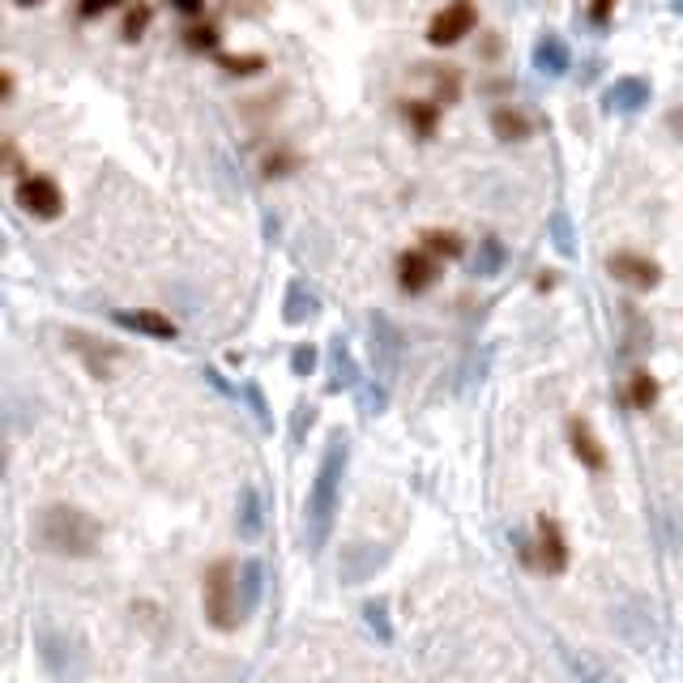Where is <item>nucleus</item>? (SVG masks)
Listing matches in <instances>:
<instances>
[{"mask_svg": "<svg viewBox=\"0 0 683 683\" xmlns=\"http://www.w3.org/2000/svg\"><path fill=\"white\" fill-rule=\"evenodd\" d=\"M346 461H351V440L346 431H333L317 466V479L303 500V543L308 552L321 555L333 534V517H338V500H342V479H346Z\"/></svg>", "mask_w": 683, "mask_h": 683, "instance_id": "f257e3e1", "label": "nucleus"}, {"mask_svg": "<svg viewBox=\"0 0 683 683\" xmlns=\"http://www.w3.org/2000/svg\"><path fill=\"white\" fill-rule=\"evenodd\" d=\"M39 552L61 555V559H90L103 543V525L77 504H47L34 513L31 525Z\"/></svg>", "mask_w": 683, "mask_h": 683, "instance_id": "f03ea898", "label": "nucleus"}, {"mask_svg": "<svg viewBox=\"0 0 683 683\" xmlns=\"http://www.w3.org/2000/svg\"><path fill=\"white\" fill-rule=\"evenodd\" d=\"M201 616L223 637H231L244 623V611H239V564L227 559V555L214 559L201 573Z\"/></svg>", "mask_w": 683, "mask_h": 683, "instance_id": "7ed1b4c3", "label": "nucleus"}, {"mask_svg": "<svg viewBox=\"0 0 683 683\" xmlns=\"http://www.w3.org/2000/svg\"><path fill=\"white\" fill-rule=\"evenodd\" d=\"M34 650H39L43 671L61 683H77L90 671V645H86L77 632H68V628L43 623V628L34 632Z\"/></svg>", "mask_w": 683, "mask_h": 683, "instance_id": "20e7f679", "label": "nucleus"}, {"mask_svg": "<svg viewBox=\"0 0 683 683\" xmlns=\"http://www.w3.org/2000/svg\"><path fill=\"white\" fill-rule=\"evenodd\" d=\"M611 628H616V637L628 650L645 653L658 641V607L650 598H628L611 611Z\"/></svg>", "mask_w": 683, "mask_h": 683, "instance_id": "39448f33", "label": "nucleus"}, {"mask_svg": "<svg viewBox=\"0 0 683 683\" xmlns=\"http://www.w3.org/2000/svg\"><path fill=\"white\" fill-rule=\"evenodd\" d=\"M534 552H538V573H547V577H564L568 564H573L568 534H564V525L555 517H547V513L534 525Z\"/></svg>", "mask_w": 683, "mask_h": 683, "instance_id": "423d86ee", "label": "nucleus"}, {"mask_svg": "<svg viewBox=\"0 0 683 683\" xmlns=\"http://www.w3.org/2000/svg\"><path fill=\"white\" fill-rule=\"evenodd\" d=\"M18 205H22L31 218L52 223V218L65 214V193H61V184L47 180V175H22V180H18Z\"/></svg>", "mask_w": 683, "mask_h": 683, "instance_id": "0eeeda50", "label": "nucleus"}, {"mask_svg": "<svg viewBox=\"0 0 683 683\" xmlns=\"http://www.w3.org/2000/svg\"><path fill=\"white\" fill-rule=\"evenodd\" d=\"M385 559H389L385 543H351L338 555V577H342V586H363L385 568Z\"/></svg>", "mask_w": 683, "mask_h": 683, "instance_id": "6e6552de", "label": "nucleus"}, {"mask_svg": "<svg viewBox=\"0 0 683 683\" xmlns=\"http://www.w3.org/2000/svg\"><path fill=\"white\" fill-rule=\"evenodd\" d=\"M474 22H479V9H474L470 0H449V4L431 18L427 43H431V47H453L457 39H466V34L474 31Z\"/></svg>", "mask_w": 683, "mask_h": 683, "instance_id": "1a4fd4ad", "label": "nucleus"}, {"mask_svg": "<svg viewBox=\"0 0 683 683\" xmlns=\"http://www.w3.org/2000/svg\"><path fill=\"white\" fill-rule=\"evenodd\" d=\"M65 346L86 363V372H90L95 381H107V376H111V363L120 359V346H116V342H103V338L86 333V329H68Z\"/></svg>", "mask_w": 683, "mask_h": 683, "instance_id": "9d476101", "label": "nucleus"}, {"mask_svg": "<svg viewBox=\"0 0 683 683\" xmlns=\"http://www.w3.org/2000/svg\"><path fill=\"white\" fill-rule=\"evenodd\" d=\"M367 338H372V367H376V376L381 381H389L393 372H397V359H402V333L393 326L385 312H372L367 317Z\"/></svg>", "mask_w": 683, "mask_h": 683, "instance_id": "9b49d317", "label": "nucleus"}, {"mask_svg": "<svg viewBox=\"0 0 683 683\" xmlns=\"http://www.w3.org/2000/svg\"><path fill=\"white\" fill-rule=\"evenodd\" d=\"M653 98V86L650 77H616L611 86H607V95H602V107L607 111H616V116H637L641 107H650Z\"/></svg>", "mask_w": 683, "mask_h": 683, "instance_id": "f8f14e48", "label": "nucleus"}, {"mask_svg": "<svg viewBox=\"0 0 683 683\" xmlns=\"http://www.w3.org/2000/svg\"><path fill=\"white\" fill-rule=\"evenodd\" d=\"M607 269H611V278H619V282L632 287V291H653V287L662 282L658 260L641 257V253H616V257L607 260Z\"/></svg>", "mask_w": 683, "mask_h": 683, "instance_id": "ddd939ff", "label": "nucleus"}, {"mask_svg": "<svg viewBox=\"0 0 683 683\" xmlns=\"http://www.w3.org/2000/svg\"><path fill=\"white\" fill-rule=\"evenodd\" d=\"M436 278H440V257H431L427 248L402 253V260H397V287L406 295H424Z\"/></svg>", "mask_w": 683, "mask_h": 683, "instance_id": "4468645a", "label": "nucleus"}, {"mask_svg": "<svg viewBox=\"0 0 683 683\" xmlns=\"http://www.w3.org/2000/svg\"><path fill=\"white\" fill-rule=\"evenodd\" d=\"M568 449H573V457L586 466L589 474H607V466H611L607 445L598 440V431L586 419H568Z\"/></svg>", "mask_w": 683, "mask_h": 683, "instance_id": "2eb2a0df", "label": "nucleus"}, {"mask_svg": "<svg viewBox=\"0 0 683 683\" xmlns=\"http://www.w3.org/2000/svg\"><path fill=\"white\" fill-rule=\"evenodd\" d=\"M111 321L120 329H132V333L159 338V342H175V338H180L175 321L163 317V312H154V308H120V312H111Z\"/></svg>", "mask_w": 683, "mask_h": 683, "instance_id": "dca6fc26", "label": "nucleus"}, {"mask_svg": "<svg viewBox=\"0 0 683 683\" xmlns=\"http://www.w3.org/2000/svg\"><path fill=\"white\" fill-rule=\"evenodd\" d=\"M235 534L244 543H257L265 534V500H260V491L253 483L239 488V500H235Z\"/></svg>", "mask_w": 683, "mask_h": 683, "instance_id": "f3484780", "label": "nucleus"}, {"mask_svg": "<svg viewBox=\"0 0 683 683\" xmlns=\"http://www.w3.org/2000/svg\"><path fill=\"white\" fill-rule=\"evenodd\" d=\"M534 68H538L543 77H564V73L573 68V52H568V43L555 31L538 34V43H534Z\"/></svg>", "mask_w": 683, "mask_h": 683, "instance_id": "a211bd4d", "label": "nucleus"}, {"mask_svg": "<svg viewBox=\"0 0 683 683\" xmlns=\"http://www.w3.org/2000/svg\"><path fill=\"white\" fill-rule=\"evenodd\" d=\"M317 312H321V299L312 295V287H308L303 278H291V282H287V295H282V321H287V326H308Z\"/></svg>", "mask_w": 683, "mask_h": 683, "instance_id": "6ab92c4d", "label": "nucleus"}, {"mask_svg": "<svg viewBox=\"0 0 683 683\" xmlns=\"http://www.w3.org/2000/svg\"><path fill=\"white\" fill-rule=\"evenodd\" d=\"M359 363L351 355V346L342 338L329 342V393H342V389H359Z\"/></svg>", "mask_w": 683, "mask_h": 683, "instance_id": "aec40b11", "label": "nucleus"}, {"mask_svg": "<svg viewBox=\"0 0 683 683\" xmlns=\"http://www.w3.org/2000/svg\"><path fill=\"white\" fill-rule=\"evenodd\" d=\"M260 598H265V564L257 555H248L239 564V611H244V619L257 616Z\"/></svg>", "mask_w": 683, "mask_h": 683, "instance_id": "412c9836", "label": "nucleus"}, {"mask_svg": "<svg viewBox=\"0 0 683 683\" xmlns=\"http://www.w3.org/2000/svg\"><path fill=\"white\" fill-rule=\"evenodd\" d=\"M359 616H363L367 632H372L381 645H393V619H389V602H385V598H367V602L359 607Z\"/></svg>", "mask_w": 683, "mask_h": 683, "instance_id": "4be33fe9", "label": "nucleus"}, {"mask_svg": "<svg viewBox=\"0 0 683 683\" xmlns=\"http://www.w3.org/2000/svg\"><path fill=\"white\" fill-rule=\"evenodd\" d=\"M491 132H495L500 141H525V137L534 132V125H530L521 111H513V107H495V111H491Z\"/></svg>", "mask_w": 683, "mask_h": 683, "instance_id": "5701e85b", "label": "nucleus"}, {"mask_svg": "<svg viewBox=\"0 0 683 683\" xmlns=\"http://www.w3.org/2000/svg\"><path fill=\"white\" fill-rule=\"evenodd\" d=\"M504 260H509V248H504L495 235H483V239H479V253H474V265H470V269H474L479 278H495V274L504 269Z\"/></svg>", "mask_w": 683, "mask_h": 683, "instance_id": "b1692460", "label": "nucleus"}, {"mask_svg": "<svg viewBox=\"0 0 683 683\" xmlns=\"http://www.w3.org/2000/svg\"><path fill=\"white\" fill-rule=\"evenodd\" d=\"M559 658H564V666H568V675L577 683H616L594 658H586V653H573L568 645H559Z\"/></svg>", "mask_w": 683, "mask_h": 683, "instance_id": "393cba45", "label": "nucleus"}, {"mask_svg": "<svg viewBox=\"0 0 683 683\" xmlns=\"http://www.w3.org/2000/svg\"><path fill=\"white\" fill-rule=\"evenodd\" d=\"M658 376H650L645 367H637L632 376H628V406L632 410H653V402H658Z\"/></svg>", "mask_w": 683, "mask_h": 683, "instance_id": "a878e982", "label": "nucleus"}, {"mask_svg": "<svg viewBox=\"0 0 683 683\" xmlns=\"http://www.w3.org/2000/svg\"><path fill=\"white\" fill-rule=\"evenodd\" d=\"M402 111H406V120L424 132V137L427 132H436V125H440V107H436V103H424V98H406Z\"/></svg>", "mask_w": 683, "mask_h": 683, "instance_id": "bb28decb", "label": "nucleus"}, {"mask_svg": "<svg viewBox=\"0 0 683 683\" xmlns=\"http://www.w3.org/2000/svg\"><path fill=\"white\" fill-rule=\"evenodd\" d=\"M552 244L559 257H577V235H573V218H568V210H555L552 214Z\"/></svg>", "mask_w": 683, "mask_h": 683, "instance_id": "cd10ccee", "label": "nucleus"}, {"mask_svg": "<svg viewBox=\"0 0 683 683\" xmlns=\"http://www.w3.org/2000/svg\"><path fill=\"white\" fill-rule=\"evenodd\" d=\"M385 406H389V389H385V381H367V385H359V410H363V419L385 415Z\"/></svg>", "mask_w": 683, "mask_h": 683, "instance_id": "c85d7f7f", "label": "nucleus"}, {"mask_svg": "<svg viewBox=\"0 0 683 683\" xmlns=\"http://www.w3.org/2000/svg\"><path fill=\"white\" fill-rule=\"evenodd\" d=\"M424 248L427 253H431V257H449V260H457L461 257V248H466V244H461V235H453V231H427L424 235Z\"/></svg>", "mask_w": 683, "mask_h": 683, "instance_id": "c756f323", "label": "nucleus"}, {"mask_svg": "<svg viewBox=\"0 0 683 683\" xmlns=\"http://www.w3.org/2000/svg\"><path fill=\"white\" fill-rule=\"evenodd\" d=\"M244 402H248V410H253V419L260 424V431H274V419H269V406H265V393H260L257 381H244Z\"/></svg>", "mask_w": 683, "mask_h": 683, "instance_id": "7c9ffc66", "label": "nucleus"}, {"mask_svg": "<svg viewBox=\"0 0 683 683\" xmlns=\"http://www.w3.org/2000/svg\"><path fill=\"white\" fill-rule=\"evenodd\" d=\"M317 367H321V351H317L312 342H299L291 351V372L295 376H312Z\"/></svg>", "mask_w": 683, "mask_h": 683, "instance_id": "2f4dec72", "label": "nucleus"}, {"mask_svg": "<svg viewBox=\"0 0 683 683\" xmlns=\"http://www.w3.org/2000/svg\"><path fill=\"white\" fill-rule=\"evenodd\" d=\"M184 43H189L193 52H214V47H218V31H214L210 22H193V26L184 31Z\"/></svg>", "mask_w": 683, "mask_h": 683, "instance_id": "473e14b6", "label": "nucleus"}, {"mask_svg": "<svg viewBox=\"0 0 683 683\" xmlns=\"http://www.w3.org/2000/svg\"><path fill=\"white\" fill-rule=\"evenodd\" d=\"M146 26H150V4H132L125 13V43H137L146 34Z\"/></svg>", "mask_w": 683, "mask_h": 683, "instance_id": "72a5a7b5", "label": "nucleus"}, {"mask_svg": "<svg viewBox=\"0 0 683 683\" xmlns=\"http://www.w3.org/2000/svg\"><path fill=\"white\" fill-rule=\"evenodd\" d=\"M312 424H317V410L299 402V406H295V415H291V440H295V445L303 440V431H308V427H312Z\"/></svg>", "mask_w": 683, "mask_h": 683, "instance_id": "f704fd0d", "label": "nucleus"}, {"mask_svg": "<svg viewBox=\"0 0 683 683\" xmlns=\"http://www.w3.org/2000/svg\"><path fill=\"white\" fill-rule=\"evenodd\" d=\"M616 4L619 0H589V22H594V26H607V22H611V13H616Z\"/></svg>", "mask_w": 683, "mask_h": 683, "instance_id": "c9c22d12", "label": "nucleus"}, {"mask_svg": "<svg viewBox=\"0 0 683 683\" xmlns=\"http://www.w3.org/2000/svg\"><path fill=\"white\" fill-rule=\"evenodd\" d=\"M116 4H125V0H77V13H82V18H103V13L116 9Z\"/></svg>", "mask_w": 683, "mask_h": 683, "instance_id": "e433bc0d", "label": "nucleus"}, {"mask_svg": "<svg viewBox=\"0 0 683 683\" xmlns=\"http://www.w3.org/2000/svg\"><path fill=\"white\" fill-rule=\"evenodd\" d=\"M205 381H210L214 389L223 393V397H239V389H231L227 381H223V372H218V367H205Z\"/></svg>", "mask_w": 683, "mask_h": 683, "instance_id": "4c0bfd02", "label": "nucleus"}, {"mask_svg": "<svg viewBox=\"0 0 683 683\" xmlns=\"http://www.w3.org/2000/svg\"><path fill=\"white\" fill-rule=\"evenodd\" d=\"M223 61V68H231V73H257L260 61H231V56H218Z\"/></svg>", "mask_w": 683, "mask_h": 683, "instance_id": "58836bf2", "label": "nucleus"}, {"mask_svg": "<svg viewBox=\"0 0 683 683\" xmlns=\"http://www.w3.org/2000/svg\"><path fill=\"white\" fill-rule=\"evenodd\" d=\"M171 4H175V9H180V13H189V18H196V13H201V4H205V0H171Z\"/></svg>", "mask_w": 683, "mask_h": 683, "instance_id": "ea45409f", "label": "nucleus"}, {"mask_svg": "<svg viewBox=\"0 0 683 683\" xmlns=\"http://www.w3.org/2000/svg\"><path fill=\"white\" fill-rule=\"evenodd\" d=\"M0 98H4V103L13 98V73H9V68H4V77H0Z\"/></svg>", "mask_w": 683, "mask_h": 683, "instance_id": "a19ab883", "label": "nucleus"}, {"mask_svg": "<svg viewBox=\"0 0 683 683\" xmlns=\"http://www.w3.org/2000/svg\"><path fill=\"white\" fill-rule=\"evenodd\" d=\"M555 287V274H538V291H552Z\"/></svg>", "mask_w": 683, "mask_h": 683, "instance_id": "79ce46f5", "label": "nucleus"}, {"mask_svg": "<svg viewBox=\"0 0 683 683\" xmlns=\"http://www.w3.org/2000/svg\"><path fill=\"white\" fill-rule=\"evenodd\" d=\"M671 13H683V0H671Z\"/></svg>", "mask_w": 683, "mask_h": 683, "instance_id": "37998d69", "label": "nucleus"}, {"mask_svg": "<svg viewBox=\"0 0 683 683\" xmlns=\"http://www.w3.org/2000/svg\"><path fill=\"white\" fill-rule=\"evenodd\" d=\"M18 4H39V0H18Z\"/></svg>", "mask_w": 683, "mask_h": 683, "instance_id": "c03bdc74", "label": "nucleus"}]
</instances>
